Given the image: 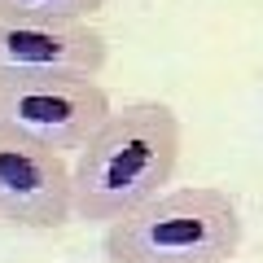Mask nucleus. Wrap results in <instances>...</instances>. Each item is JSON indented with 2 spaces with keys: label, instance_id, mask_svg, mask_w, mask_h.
Wrapping results in <instances>:
<instances>
[{
  "label": "nucleus",
  "instance_id": "f257e3e1",
  "mask_svg": "<svg viewBox=\"0 0 263 263\" xmlns=\"http://www.w3.org/2000/svg\"><path fill=\"white\" fill-rule=\"evenodd\" d=\"M180 167V119L162 101H132L97 127L70 167L75 215L105 224L167 193Z\"/></svg>",
  "mask_w": 263,
  "mask_h": 263
},
{
  "label": "nucleus",
  "instance_id": "f03ea898",
  "mask_svg": "<svg viewBox=\"0 0 263 263\" xmlns=\"http://www.w3.org/2000/svg\"><path fill=\"white\" fill-rule=\"evenodd\" d=\"M241 250V211L224 189H167L105 228L110 263H228Z\"/></svg>",
  "mask_w": 263,
  "mask_h": 263
},
{
  "label": "nucleus",
  "instance_id": "7ed1b4c3",
  "mask_svg": "<svg viewBox=\"0 0 263 263\" xmlns=\"http://www.w3.org/2000/svg\"><path fill=\"white\" fill-rule=\"evenodd\" d=\"M114 114L97 79L84 75H0V127L53 154L84 149Z\"/></svg>",
  "mask_w": 263,
  "mask_h": 263
},
{
  "label": "nucleus",
  "instance_id": "20e7f679",
  "mask_svg": "<svg viewBox=\"0 0 263 263\" xmlns=\"http://www.w3.org/2000/svg\"><path fill=\"white\" fill-rule=\"evenodd\" d=\"M75 215L70 167L62 154L0 127V219L18 228H62Z\"/></svg>",
  "mask_w": 263,
  "mask_h": 263
},
{
  "label": "nucleus",
  "instance_id": "39448f33",
  "mask_svg": "<svg viewBox=\"0 0 263 263\" xmlns=\"http://www.w3.org/2000/svg\"><path fill=\"white\" fill-rule=\"evenodd\" d=\"M110 44L88 22H31L0 13V75H101Z\"/></svg>",
  "mask_w": 263,
  "mask_h": 263
},
{
  "label": "nucleus",
  "instance_id": "423d86ee",
  "mask_svg": "<svg viewBox=\"0 0 263 263\" xmlns=\"http://www.w3.org/2000/svg\"><path fill=\"white\" fill-rule=\"evenodd\" d=\"M105 9V0H0V13L31 22H88Z\"/></svg>",
  "mask_w": 263,
  "mask_h": 263
}]
</instances>
